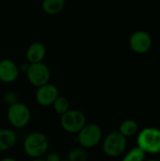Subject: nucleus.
<instances>
[{
	"instance_id": "nucleus-1",
	"label": "nucleus",
	"mask_w": 160,
	"mask_h": 161,
	"mask_svg": "<svg viewBox=\"0 0 160 161\" xmlns=\"http://www.w3.org/2000/svg\"><path fill=\"white\" fill-rule=\"evenodd\" d=\"M23 148L25 155L34 159H40L43 157L49 148V141L47 136L40 131L29 133L24 140Z\"/></svg>"
},
{
	"instance_id": "nucleus-2",
	"label": "nucleus",
	"mask_w": 160,
	"mask_h": 161,
	"mask_svg": "<svg viewBox=\"0 0 160 161\" xmlns=\"http://www.w3.org/2000/svg\"><path fill=\"white\" fill-rule=\"evenodd\" d=\"M102 139V128L100 125L94 123H87L76 134V142L85 149H91L97 146L101 142Z\"/></svg>"
},
{
	"instance_id": "nucleus-3",
	"label": "nucleus",
	"mask_w": 160,
	"mask_h": 161,
	"mask_svg": "<svg viewBox=\"0 0 160 161\" xmlns=\"http://www.w3.org/2000/svg\"><path fill=\"white\" fill-rule=\"evenodd\" d=\"M7 117L10 125L15 128H23L29 124L31 120V111L25 104L17 101L8 106Z\"/></svg>"
},
{
	"instance_id": "nucleus-4",
	"label": "nucleus",
	"mask_w": 160,
	"mask_h": 161,
	"mask_svg": "<svg viewBox=\"0 0 160 161\" xmlns=\"http://www.w3.org/2000/svg\"><path fill=\"white\" fill-rule=\"evenodd\" d=\"M86 124L87 117L79 109L70 108L64 114L60 115V125L69 134H77Z\"/></svg>"
},
{
	"instance_id": "nucleus-5",
	"label": "nucleus",
	"mask_w": 160,
	"mask_h": 161,
	"mask_svg": "<svg viewBox=\"0 0 160 161\" xmlns=\"http://www.w3.org/2000/svg\"><path fill=\"white\" fill-rule=\"evenodd\" d=\"M126 138L119 131H112L103 140V152L109 158H117L124 154L126 148Z\"/></svg>"
},
{
	"instance_id": "nucleus-6",
	"label": "nucleus",
	"mask_w": 160,
	"mask_h": 161,
	"mask_svg": "<svg viewBox=\"0 0 160 161\" xmlns=\"http://www.w3.org/2000/svg\"><path fill=\"white\" fill-rule=\"evenodd\" d=\"M137 143L145 152L152 154L160 153V129L155 127L142 129L138 136Z\"/></svg>"
},
{
	"instance_id": "nucleus-7",
	"label": "nucleus",
	"mask_w": 160,
	"mask_h": 161,
	"mask_svg": "<svg viewBox=\"0 0 160 161\" xmlns=\"http://www.w3.org/2000/svg\"><path fill=\"white\" fill-rule=\"evenodd\" d=\"M25 75L28 82L36 88L48 83L51 78V71L49 67L42 61L29 63Z\"/></svg>"
},
{
	"instance_id": "nucleus-8",
	"label": "nucleus",
	"mask_w": 160,
	"mask_h": 161,
	"mask_svg": "<svg viewBox=\"0 0 160 161\" xmlns=\"http://www.w3.org/2000/svg\"><path fill=\"white\" fill-rule=\"evenodd\" d=\"M59 95L58 87L50 82L37 88L35 92V100L41 107H50Z\"/></svg>"
},
{
	"instance_id": "nucleus-9",
	"label": "nucleus",
	"mask_w": 160,
	"mask_h": 161,
	"mask_svg": "<svg viewBox=\"0 0 160 161\" xmlns=\"http://www.w3.org/2000/svg\"><path fill=\"white\" fill-rule=\"evenodd\" d=\"M129 45L134 52L144 54L148 52L152 46V38L150 34L145 31H136L129 39Z\"/></svg>"
},
{
	"instance_id": "nucleus-10",
	"label": "nucleus",
	"mask_w": 160,
	"mask_h": 161,
	"mask_svg": "<svg viewBox=\"0 0 160 161\" xmlns=\"http://www.w3.org/2000/svg\"><path fill=\"white\" fill-rule=\"evenodd\" d=\"M20 74V67L15 61L9 58L0 60V81L5 84H10L17 80Z\"/></svg>"
},
{
	"instance_id": "nucleus-11",
	"label": "nucleus",
	"mask_w": 160,
	"mask_h": 161,
	"mask_svg": "<svg viewBox=\"0 0 160 161\" xmlns=\"http://www.w3.org/2000/svg\"><path fill=\"white\" fill-rule=\"evenodd\" d=\"M46 56V48L45 46L39 42H34L30 43L25 51V57L27 62L29 63H37L43 61Z\"/></svg>"
},
{
	"instance_id": "nucleus-12",
	"label": "nucleus",
	"mask_w": 160,
	"mask_h": 161,
	"mask_svg": "<svg viewBox=\"0 0 160 161\" xmlns=\"http://www.w3.org/2000/svg\"><path fill=\"white\" fill-rule=\"evenodd\" d=\"M17 142L16 133L8 128H0V152L10 150Z\"/></svg>"
},
{
	"instance_id": "nucleus-13",
	"label": "nucleus",
	"mask_w": 160,
	"mask_h": 161,
	"mask_svg": "<svg viewBox=\"0 0 160 161\" xmlns=\"http://www.w3.org/2000/svg\"><path fill=\"white\" fill-rule=\"evenodd\" d=\"M65 3L66 0H42L41 8L48 15H57L63 10Z\"/></svg>"
},
{
	"instance_id": "nucleus-14",
	"label": "nucleus",
	"mask_w": 160,
	"mask_h": 161,
	"mask_svg": "<svg viewBox=\"0 0 160 161\" xmlns=\"http://www.w3.org/2000/svg\"><path fill=\"white\" fill-rule=\"evenodd\" d=\"M138 130H139L138 124L131 119L124 121L119 126V132L122 135H124L125 138L134 136L135 134L138 133Z\"/></svg>"
},
{
	"instance_id": "nucleus-15",
	"label": "nucleus",
	"mask_w": 160,
	"mask_h": 161,
	"mask_svg": "<svg viewBox=\"0 0 160 161\" xmlns=\"http://www.w3.org/2000/svg\"><path fill=\"white\" fill-rule=\"evenodd\" d=\"M52 107H53L54 111L59 116L64 114L66 111H68L71 108L69 99L65 96H60V95L57 97V99L52 104Z\"/></svg>"
},
{
	"instance_id": "nucleus-16",
	"label": "nucleus",
	"mask_w": 160,
	"mask_h": 161,
	"mask_svg": "<svg viewBox=\"0 0 160 161\" xmlns=\"http://www.w3.org/2000/svg\"><path fill=\"white\" fill-rule=\"evenodd\" d=\"M67 158L70 161H87L89 156L85 148H74L68 152Z\"/></svg>"
},
{
	"instance_id": "nucleus-17",
	"label": "nucleus",
	"mask_w": 160,
	"mask_h": 161,
	"mask_svg": "<svg viewBox=\"0 0 160 161\" xmlns=\"http://www.w3.org/2000/svg\"><path fill=\"white\" fill-rule=\"evenodd\" d=\"M145 151L141 147H135L131 149L124 158V161H142L145 158Z\"/></svg>"
},
{
	"instance_id": "nucleus-18",
	"label": "nucleus",
	"mask_w": 160,
	"mask_h": 161,
	"mask_svg": "<svg viewBox=\"0 0 160 161\" xmlns=\"http://www.w3.org/2000/svg\"><path fill=\"white\" fill-rule=\"evenodd\" d=\"M3 100H4L5 104H7L8 106H10L18 101V95L16 94L15 92L8 91V92H5V94L3 96Z\"/></svg>"
},
{
	"instance_id": "nucleus-19",
	"label": "nucleus",
	"mask_w": 160,
	"mask_h": 161,
	"mask_svg": "<svg viewBox=\"0 0 160 161\" xmlns=\"http://www.w3.org/2000/svg\"><path fill=\"white\" fill-rule=\"evenodd\" d=\"M60 156L58 153L57 152H52L50 154H48L45 158V159L47 161H59L60 160Z\"/></svg>"
},
{
	"instance_id": "nucleus-20",
	"label": "nucleus",
	"mask_w": 160,
	"mask_h": 161,
	"mask_svg": "<svg viewBox=\"0 0 160 161\" xmlns=\"http://www.w3.org/2000/svg\"><path fill=\"white\" fill-rule=\"evenodd\" d=\"M2 161H15V158H1Z\"/></svg>"
}]
</instances>
